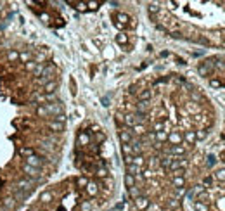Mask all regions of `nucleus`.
<instances>
[{
  "instance_id": "nucleus-7",
  "label": "nucleus",
  "mask_w": 225,
  "mask_h": 211,
  "mask_svg": "<svg viewBox=\"0 0 225 211\" xmlns=\"http://www.w3.org/2000/svg\"><path fill=\"white\" fill-rule=\"evenodd\" d=\"M210 85H211L213 88H218V87H222V83H220V81H218V80H211V81H210Z\"/></svg>"
},
{
  "instance_id": "nucleus-3",
  "label": "nucleus",
  "mask_w": 225,
  "mask_h": 211,
  "mask_svg": "<svg viewBox=\"0 0 225 211\" xmlns=\"http://www.w3.org/2000/svg\"><path fill=\"white\" fill-rule=\"evenodd\" d=\"M194 209L196 211H208V204H204V202H201V201H196L194 202Z\"/></svg>"
},
{
  "instance_id": "nucleus-8",
  "label": "nucleus",
  "mask_w": 225,
  "mask_h": 211,
  "mask_svg": "<svg viewBox=\"0 0 225 211\" xmlns=\"http://www.w3.org/2000/svg\"><path fill=\"white\" fill-rule=\"evenodd\" d=\"M208 164H215V158L213 156H208Z\"/></svg>"
},
{
  "instance_id": "nucleus-4",
  "label": "nucleus",
  "mask_w": 225,
  "mask_h": 211,
  "mask_svg": "<svg viewBox=\"0 0 225 211\" xmlns=\"http://www.w3.org/2000/svg\"><path fill=\"white\" fill-rule=\"evenodd\" d=\"M215 178L218 182H225V168H222V170H218V172L215 173Z\"/></svg>"
},
{
  "instance_id": "nucleus-1",
  "label": "nucleus",
  "mask_w": 225,
  "mask_h": 211,
  "mask_svg": "<svg viewBox=\"0 0 225 211\" xmlns=\"http://www.w3.org/2000/svg\"><path fill=\"white\" fill-rule=\"evenodd\" d=\"M21 211H71L64 185L61 184L56 187H47L33 201H28L21 208Z\"/></svg>"
},
{
  "instance_id": "nucleus-2",
  "label": "nucleus",
  "mask_w": 225,
  "mask_h": 211,
  "mask_svg": "<svg viewBox=\"0 0 225 211\" xmlns=\"http://www.w3.org/2000/svg\"><path fill=\"white\" fill-rule=\"evenodd\" d=\"M184 140L187 144H194L196 142V132H185L184 133Z\"/></svg>"
},
{
  "instance_id": "nucleus-5",
  "label": "nucleus",
  "mask_w": 225,
  "mask_h": 211,
  "mask_svg": "<svg viewBox=\"0 0 225 211\" xmlns=\"http://www.w3.org/2000/svg\"><path fill=\"white\" fill-rule=\"evenodd\" d=\"M125 184H127V187L130 189V187H133V185H135V178H133L132 175H128V173H127V176H125Z\"/></svg>"
},
{
  "instance_id": "nucleus-6",
  "label": "nucleus",
  "mask_w": 225,
  "mask_h": 211,
  "mask_svg": "<svg viewBox=\"0 0 225 211\" xmlns=\"http://www.w3.org/2000/svg\"><path fill=\"white\" fill-rule=\"evenodd\" d=\"M206 137H208L206 130H198V132H196V140H204Z\"/></svg>"
}]
</instances>
